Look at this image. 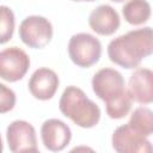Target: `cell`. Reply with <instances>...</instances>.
<instances>
[{
  "mask_svg": "<svg viewBox=\"0 0 153 153\" xmlns=\"http://www.w3.org/2000/svg\"><path fill=\"white\" fill-rule=\"evenodd\" d=\"M153 54V29L145 26L121 35L108 44L111 62L127 68H136L142 59Z\"/></svg>",
  "mask_w": 153,
  "mask_h": 153,
  "instance_id": "cell-1",
  "label": "cell"
},
{
  "mask_svg": "<svg viewBox=\"0 0 153 153\" xmlns=\"http://www.w3.org/2000/svg\"><path fill=\"white\" fill-rule=\"evenodd\" d=\"M60 111L81 128H92L100 120V109L76 86H67L59 102Z\"/></svg>",
  "mask_w": 153,
  "mask_h": 153,
  "instance_id": "cell-2",
  "label": "cell"
},
{
  "mask_svg": "<svg viewBox=\"0 0 153 153\" xmlns=\"http://www.w3.org/2000/svg\"><path fill=\"white\" fill-rule=\"evenodd\" d=\"M68 55L74 65L88 68L99 61L102 55V44L99 39L91 33H75L69 38Z\"/></svg>",
  "mask_w": 153,
  "mask_h": 153,
  "instance_id": "cell-3",
  "label": "cell"
},
{
  "mask_svg": "<svg viewBox=\"0 0 153 153\" xmlns=\"http://www.w3.org/2000/svg\"><path fill=\"white\" fill-rule=\"evenodd\" d=\"M19 37L27 47L42 49L53 38V25L42 16H29L19 25Z\"/></svg>",
  "mask_w": 153,
  "mask_h": 153,
  "instance_id": "cell-4",
  "label": "cell"
},
{
  "mask_svg": "<svg viewBox=\"0 0 153 153\" xmlns=\"http://www.w3.org/2000/svg\"><path fill=\"white\" fill-rule=\"evenodd\" d=\"M92 90L105 104L121 97L127 91L122 74L112 68H102L93 75Z\"/></svg>",
  "mask_w": 153,
  "mask_h": 153,
  "instance_id": "cell-5",
  "label": "cell"
},
{
  "mask_svg": "<svg viewBox=\"0 0 153 153\" xmlns=\"http://www.w3.org/2000/svg\"><path fill=\"white\" fill-rule=\"evenodd\" d=\"M6 140L11 152H38L36 130L33 126L26 121L17 120L10 123L6 130Z\"/></svg>",
  "mask_w": 153,
  "mask_h": 153,
  "instance_id": "cell-6",
  "label": "cell"
},
{
  "mask_svg": "<svg viewBox=\"0 0 153 153\" xmlns=\"http://www.w3.org/2000/svg\"><path fill=\"white\" fill-rule=\"evenodd\" d=\"M30 67L29 55L18 47H10L0 53V76L1 79L14 82L26 74Z\"/></svg>",
  "mask_w": 153,
  "mask_h": 153,
  "instance_id": "cell-7",
  "label": "cell"
},
{
  "mask_svg": "<svg viewBox=\"0 0 153 153\" xmlns=\"http://www.w3.org/2000/svg\"><path fill=\"white\" fill-rule=\"evenodd\" d=\"M112 147L118 153H152L153 145L146 136L135 131L128 123L115 129L111 137Z\"/></svg>",
  "mask_w": 153,
  "mask_h": 153,
  "instance_id": "cell-8",
  "label": "cell"
},
{
  "mask_svg": "<svg viewBox=\"0 0 153 153\" xmlns=\"http://www.w3.org/2000/svg\"><path fill=\"white\" fill-rule=\"evenodd\" d=\"M41 139L47 149L60 152L68 146L72 139V131L61 120L49 118L44 121L41 127Z\"/></svg>",
  "mask_w": 153,
  "mask_h": 153,
  "instance_id": "cell-9",
  "label": "cell"
},
{
  "mask_svg": "<svg viewBox=\"0 0 153 153\" xmlns=\"http://www.w3.org/2000/svg\"><path fill=\"white\" fill-rule=\"evenodd\" d=\"M59 76L53 69L41 67L32 73L27 86L30 93L36 99L48 100L55 96L59 88Z\"/></svg>",
  "mask_w": 153,
  "mask_h": 153,
  "instance_id": "cell-10",
  "label": "cell"
},
{
  "mask_svg": "<svg viewBox=\"0 0 153 153\" xmlns=\"http://www.w3.org/2000/svg\"><path fill=\"white\" fill-rule=\"evenodd\" d=\"M128 93L131 100L140 104L153 103V71L137 68L129 78Z\"/></svg>",
  "mask_w": 153,
  "mask_h": 153,
  "instance_id": "cell-11",
  "label": "cell"
},
{
  "mask_svg": "<svg viewBox=\"0 0 153 153\" xmlns=\"http://www.w3.org/2000/svg\"><path fill=\"white\" fill-rule=\"evenodd\" d=\"M121 20L117 11L110 5H100L96 7L88 16L90 27L98 35L109 36L117 31Z\"/></svg>",
  "mask_w": 153,
  "mask_h": 153,
  "instance_id": "cell-12",
  "label": "cell"
},
{
  "mask_svg": "<svg viewBox=\"0 0 153 153\" xmlns=\"http://www.w3.org/2000/svg\"><path fill=\"white\" fill-rule=\"evenodd\" d=\"M151 5L147 0H129L122 7L124 19L131 25H141L151 17Z\"/></svg>",
  "mask_w": 153,
  "mask_h": 153,
  "instance_id": "cell-13",
  "label": "cell"
},
{
  "mask_svg": "<svg viewBox=\"0 0 153 153\" xmlns=\"http://www.w3.org/2000/svg\"><path fill=\"white\" fill-rule=\"evenodd\" d=\"M128 124L139 134L149 136L153 134V111L148 108H136L130 115Z\"/></svg>",
  "mask_w": 153,
  "mask_h": 153,
  "instance_id": "cell-14",
  "label": "cell"
},
{
  "mask_svg": "<svg viewBox=\"0 0 153 153\" xmlns=\"http://www.w3.org/2000/svg\"><path fill=\"white\" fill-rule=\"evenodd\" d=\"M131 98L128 93V90L118 98L109 102L105 104V109H106V114L110 118L114 120H120L126 117L131 108Z\"/></svg>",
  "mask_w": 153,
  "mask_h": 153,
  "instance_id": "cell-15",
  "label": "cell"
},
{
  "mask_svg": "<svg viewBox=\"0 0 153 153\" xmlns=\"http://www.w3.org/2000/svg\"><path fill=\"white\" fill-rule=\"evenodd\" d=\"M0 43L10 41L14 31V14L12 10L5 5L0 7Z\"/></svg>",
  "mask_w": 153,
  "mask_h": 153,
  "instance_id": "cell-16",
  "label": "cell"
},
{
  "mask_svg": "<svg viewBox=\"0 0 153 153\" xmlns=\"http://www.w3.org/2000/svg\"><path fill=\"white\" fill-rule=\"evenodd\" d=\"M0 111L1 114H5L14 108L16 104V94L14 92L6 87V85L0 84Z\"/></svg>",
  "mask_w": 153,
  "mask_h": 153,
  "instance_id": "cell-17",
  "label": "cell"
},
{
  "mask_svg": "<svg viewBox=\"0 0 153 153\" xmlns=\"http://www.w3.org/2000/svg\"><path fill=\"white\" fill-rule=\"evenodd\" d=\"M111 1H114V2H122V1H124V0H111Z\"/></svg>",
  "mask_w": 153,
  "mask_h": 153,
  "instance_id": "cell-18",
  "label": "cell"
},
{
  "mask_svg": "<svg viewBox=\"0 0 153 153\" xmlns=\"http://www.w3.org/2000/svg\"><path fill=\"white\" fill-rule=\"evenodd\" d=\"M73 1H94V0H73Z\"/></svg>",
  "mask_w": 153,
  "mask_h": 153,
  "instance_id": "cell-19",
  "label": "cell"
}]
</instances>
